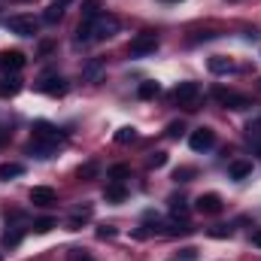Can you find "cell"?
<instances>
[{
  "mask_svg": "<svg viewBox=\"0 0 261 261\" xmlns=\"http://www.w3.org/2000/svg\"><path fill=\"white\" fill-rule=\"evenodd\" d=\"M119 31V18L100 12L97 18H82L76 28V40L79 43H97V40H110Z\"/></svg>",
  "mask_w": 261,
  "mask_h": 261,
  "instance_id": "1",
  "label": "cell"
},
{
  "mask_svg": "<svg viewBox=\"0 0 261 261\" xmlns=\"http://www.w3.org/2000/svg\"><path fill=\"white\" fill-rule=\"evenodd\" d=\"M31 134H34V143H43V146H49V149H55V146L64 140V134L55 128L52 122H34Z\"/></svg>",
  "mask_w": 261,
  "mask_h": 261,
  "instance_id": "2",
  "label": "cell"
},
{
  "mask_svg": "<svg viewBox=\"0 0 261 261\" xmlns=\"http://www.w3.org/2000/svg\"><path fill=\"white\" fill-rule=\"evenodd\" d=\"M37 18H31V15H9L6 18V31L9 34H18V37H34L37 34Z\"/></svg>",
  "mask_w": 261,
  "mask_h": 261,
  "instance_id": "3",
  "label": "cell"
},
{
  "mask_svg": "<svg viewBox=\"0 0 261 261\" xmlns=\"http://www.w3.org/2000/svg\"><path fill=\"white\" fill-rule=\"evenodd\" d=\"M213 97L222 107H228V110H246V107H252V100L246 94H237V91H228V88H213Z\"/></svg>",
  "mask_w": 261,
  "mask_h": 261,
  "instance_id": "4",
  "label": "cell"
},
{
  "mask_svg": "<svg viewBox=\"0 0 261 261\" xmlns=\"http://www.w3.org/2000/svg\"><path fill=\"white\" fill-rule=\"evenodd\" d=\"M158 49V37L152 34V31H146V34H137L134 40H130L128 52L134 58H143V55H149V52H155Z\"/></svg>",
  "mask_w": 261,
  "mask_h": 261,
  "instance_id": "5",
  "label": "cell"
},
{
  "mask_svg": "<svg viewBox=\"0 0 261 261\" xmlns=\"http://www.w3.org/2000/svg\"><path fill=\"white\" fill-rule=\"evenodd\" d=\"M200 97V85L197 82H179L176 88H173V103H179V107H195V100Z\"/></svg>",
  "mask_w": 261,
  "mask_h": 261,
  "instance_id": "6",
  "label": "cell"
},
{
  "mask_svg": "<svg viewBox=\"0 0 261 261\" xmlns=\"http://www.w3.org/2000/svg\"><path fill=\"white\" fill-rule=\"evenodd\" d=\"M43 94H52V97H61L67 91V82L61 79V76H55V73H46L43 79H40V85H37Z\"/></svg>",
  "mask_w": 261,
  "mask_h": 261,
  "instance_id": "7",
  "label": "cell"
},
{
  "mask_svg": "<svg viewBox=\"0 0 261 261\" xmlns=\"http://www.w3.org/2000/svg\"><path fill=\"white\" fill-rule=\"evenodd\" d=\"M195 210L203 213V216H216V213H222V197L216 192H206V195H200L195 200Z\"/></svg>",
  "mask_w": 261,
  "mask_h": 261,
  "instance_id": "8",
  "label": "cell"
},
{
  "mask_svg": "<svg viewBox=\"0 0 261 261\" xmlns=\"http://www.w3.org/2000/svg\"><path fill=\"white\" fill-rule=\"evenodd\" d=\"M213 143H216V134L210 128H197L192 137H189V146L195 149V152H206V149H213Z\"/></svg>",
  "mask_w": 261,
  "mask_h": 261,
  "instance_id": "9",
  "label": "cell"
},
{
  "mask_svg": "<svg viewBox=\"0 0 261 261\" xmlns=\"http://www.w3.org/2000/svg\"><path fill=\"white\" fill-rule=\"evenodd\" d=\"M24 55L18 52V49H6V52H0V70H9V73H18L21 67H24Z\"/></svg>",
  "mask_w": 261,
  "mask_h": 261,
  "instance_id": "10",
  "label": "cell"
},
{
  "mask_svg": "<svg viewBox=\"0 0 261 261\" xmlns=\"http://www.w3.org/2000/svg\"><path fill=\"white\" fill-rule=\"evenodd\" d=\"M58 200V195H55V189H49V186H34L31 189V203L34 206H52Z\"/></svg>",
  "mask_w": 261,
  "mask_h": 261,
  "instance_id": "11",
  "label": "cell"
},
{
  "mask_svg": "<svg viewBox=\"0 0 261 261\" xmlns=\"http://www.w3.org/2000/svg\"><path fill=\"white\" fill-rule=\"evenodd\" d=\"M18 91H21V79H18V76L0 79V97H15Z\"/></svg>",
  "mask_w": 261,
  "mask_h": 261,
  "instance_id": "12",
  "label": "cell"
},
{
  "mask_svg": "<svg viewBox=\"0 0 261 261\" xmlns=\"http://www.w3.org/2000/svg\"><path fill=\"white\" fill-rule=\"evenodd\" d=\"M206 67H210V73H231V70H234V61L225 58V55H213V58L206 61Z\"/></svg>",
  "mask_w": 261,
  "mask_h": 261,
  "instance_id": "13",
  "label": "cell"
},
{
  "mask_svg": "<svg viewBox=\"0 0 261 261\" xmlns=\"http://www.w3.org/2000/svg\"><path fill=\"white\" fill-rule=\"evenodd\" d=\"M249 173H252V161H231V167H228L231 179H246Z\"/></svg>",
  "mask_w": 261,
  "mask_h": 261,
  "instance_id": "14",
  "label": "cell"
},
{
  "mask_svg": "<svg viewBox=\"0 0 261 261\" xmlns=\"http://www.w3.org/2000/svg\"><path fill=\"white\" fill-rule=\"evenodd\" d=\"M100 73H103V58H91L88 64L82 67V79H88V82H94Z\"/></svg>",
  "mask_w": 261,
  "mask_h": 261,
  "instance_id": "15",
  "label": "cell"
},
{
  "mask_svg": "<svg viewBox=\"0 0 261 261\" xmlns=\"http://www.w3.org/2000/svg\"><path fill=\"white\" fill-rule=\"evenodd\" d=\"M161 91V85L158 82H152V79H146V82H140V88H137V94L143 97V100H149V97H155Z\"/></svg>",
  "mask_w": 261,
  "mask_h": 261,
  "instance_id": "16",
  "label": "cell"
},
{
  "mask_svg": "<svg viewBox=\"0 0 261 261\" xmlns=\"http://www.w3.org/2000/svg\"><path fill=\"white\" fill-rule=\"evenodd\" d=\"M88 219H91V206L76 210V213H73V219H70V231H79V228H82V222H88Z\"/></svg>",
  "mask_w": 261,
  "mask_h": 261,
  "instance_id": "17",
  "label": "cell"
},
{
  "mask_svg": "<svg viewBox=\"0 0 261 261\" xmlns=\"http://www.w3.org/2000/svg\"><path fill=\"white\" fill-rule=\"evenodd\" d=\"M21 173H24V167H21V164H15V161L0 164V179H12V176H21Z\"/></svg>",
  "mask_w": 261,
  "mask_h": 261,
  "instance_id": "18",
  "label": "cell"
},
{
  "mask_svg": "<svg viewBox=\"0 0 261 261\" xmlns=\"http://www.w3.org/2000/svg\"><path fill=\"white\" fill-rule=\"evenodd\" d=\"M125 195H128V192H125V186H122V182H113V186H107V192H103V197H107V200H113V203L125 200Z\"/></svg>",
  "mask_w": 261,
  "mask_h": 261,
  "instance_id": "19",
  "label": "cell"
},
{
  "mask_svg": "<svg viewBox=\"0 0 261 261\" xmlns=\"http://www.w3.org/2000/svg\"><path fill=\"white\" fill-rule=\"evenodd\" d=\"M170 213H173L176 219H182V222H186V216H189V206H186V200H182V197H170Z\"/></svg>",
  "mask_w": 261,
  "mask_h": 261,
  "instance_id": "20",
  "label": "cell"
},
{
  "mask_svg": "<svg viewBox=\"0 0 261 261\" xmlns=\"http://www.w3.org/2000/svg\"><path fill=\"white\" fill-rule=\"evenodd\" d=\"M100 15V0H85L82 3V18H97Z\"/></svg>",
  "mask_w": 261,
  "mask_h": 261,
  "instance_id": "21",
  "label": "cell"
},
{
  "mask_svg": "<svg viewBox=\"0 0 261 261\" xmlns=\"http://www.w3.org/2000/svg\"><path fill=\"white\" fill-rule=\"evenodd\" d=\"M134 140H137V130L130 128V125H125V128L116 130V143H122V146H125V143H134Z\"/></svg>",
  "mask_w": 261,
  "mask_h": 261,
  "instance_id": "22",
  "label": "cell"
},
{
  "mask_svg": "<svg viewBox=\"0 0 261 261\" xmlns=\"http://www.w3.org/2000/svg\"><path fill=\"white\" fill-rule=\"evenodd\" d=\"M192 176H197L195 167H176V170H173V179H176V182H192Z\"/></svg>",
  "mask_w": 261,
  "mask_h": 261,
  "instance_id": "23",
  "label": "cell"
},
{
  "mask_svg": "<svg viewBox=\"0 0 261 261\" xmlns=\"http://www.w3.org/2000/svg\"><path fill=\"white\" fill-rule=\"evenodd\" d=\"M128 173H130L128 164H113V167H110V179H116V182H122Z\"/></svg>",
  "mask_w": 261,
  "mask_h": 261,
  "instance_id": "24",
  "label": "cell"
},
{
  "mask_svg": "<svg viewBox=\"0 0 261 261\" xmlns=\"http://www.w3.org/2000/svg\"><path fill=\"white\" fill-rule=\"evenodd\" d=\"M76 173H79V179H94V176H97V164H94V161H88V164H82Z\"/></svg>",
  "mask_w": 261,
  "mask_h": 261,
  "instance_id": "25",
  "label": "cell"
},
{
  "mask_svg": "<svg viewBox=\"0 0 261 261\" xmlns=\"http://www.w3.org/2000/svg\"><path fill=\"white\" fill-rule=\"evenodd\" d=\"M52 228H55V219H37V222H34V231H37V234H46V231H52Z\"/></svg>",
  "mask_w": 261,
  "mask_h": 261,
  "instance_id": "26",
  "label": "cell"
},
{
  "mask_svg": "<svg viewBox=\"0 0 261 261\" xmlns=\"http://www.w3.org/2000/svg\"><path fill=\"white\" fill-rule=\"evenodd\" d=\"M18 243H21V231H15V228H12V231H6V234H3V246H18Z\"/></svg>",
  "mask_w": 261,
  "mask_h": 261,
  "instance_id": "27",
  "label": "cell"
},
{
  "mask_svg": "<svg viewBox=\"0 0 261 261\" xmlns=\"http://www.w3.org/2000/svg\"><path fill=\"white\" fill-rule=\"evenodd\" d=\"M67 261H94V258H91V252H88V249H70Z\"/></svg>",
  "mask_w": 261,
  "mask_h": 261,
  "instance_id": "28",
  "label": "cell"
},
{
  "mask_svg": "<svg viewBox=\"0 0 261 261\" xmlns=\"http://www.w3.org/2000/svg\"><path fill=\"white\" fill-rule=\"evenodd\" d=\"M167 164V152H155L149 155V167H164Z\"/></svg>",
  "mask_w": 261,
  "mask_h": 261,
  "instance_id": "29",
  "label": "cell"
},
{
  "mask_svg": "<svg viewBox=\"0 0 261 261\" xmlns=\"http://www.w3.org/2000/svg\"><path fill=\"white\" fill-rule=\"evenodd\" d=\"M210 237H216V240H225V237H231V228H225V225H216V228H210Z\"/></svg>",
  "mask_w": 261,
  "mask_h": 261,
  "instance_id": "30",
  "label": "cell"
},
{
  "mask_svg": "<svg viewBox=\"0 0 261 261\" xmlns=\"http://www.w3.org/2000/svg\"><path fill=\"white\" fill-rule=\"evenodd\" d=\"M61 18V9H55V6H49L46 12H43V21H49V24H55Z\"/></svg>",
  "mask_w": 261,
  "mask_h": 261,
  "instance_id": "31",
  "label": "cell"
},
{
  "mask_svg": "<svg viewBox=\"0 0 261 261\" xmlns=\"http://www.w3.org/2000/svg\"><path fill=\"white\" fill-rule=\"evenodd\" d=\"M179 258H182V261H195V258H197V249H195V246H186V249H179Z\"/></svg>",
  "mask_w": 261,
  "mask_h": 261,
  "instance_id": "32",
  "label": "cell"
},
{
  "mask_svg": "<svg viewBox=\"0 0 261 261\" xmlns=\"http://www.w3.org/2000/svg\"><path fill=\"white\" fill-rule=\"evenodd\" d=\"M182 122H173V125H170V128H167V137H179V134H182Z\"/></svg>",
  "mask_w": 261,
  "mask_h": 261,
  "instance_id": "33",
  "label": "cell"
},
{
  "mask_svg": "<svg viewBox=\"0 0 261 261\" xmlns=\"http://www.w3.org/2000/svg\"><path fill=\"white\" fill-rule=\"evenodd\" d=\"M97 237H100V240H107V237H116V228H100V231H97Z\"/></svg>",
  "mask_w": 261,
  "mask_h": 261,
  "instance_id": "34",
  "label": "cell"
},
{
  "mask_svg": "<svg viewBox=\"0 0 261 261\" xmlns=\"http://www.w3.org/2000/svg\"><path fill=\"white\" fill-rule=\"evenodd\" d=\"M70 3H73V0H52L49 6H55V9H61V12H64V9L70 6Z\"/></svg>",
  "mask_w": 261,
  "mask_h": 261,
  "instance_id": "35",
  "label": "cell"
},
{
  "mask_svg": "<svg viewBox=\"0 0 261 261\" xmlns=\"http://www.w3.org/2000/svg\"><path fill=\"white\" fill-rule=\"evenodd\" d=\"M252 243H255V246H261V228H258V231H252Z\"/></svg>",
  "mask_w": 261,
  "mask_h": 261,
  "instance_id": "36",
  "label": "cell"
},
{
  "mask_svg": "<svg viewBox=\"0 0 261 261\" xmlns=\"http://www.w3.org/2000/svg\"><path fill=\"white\" fill-rule=\"evenodd\" d=\"M0 261H3V258H0Z\"/></svg>",
  "mask_w": 261,
  "mask_h": 261,
  "instance_id": "37",
  "label": "cell"
}]
</instances>
